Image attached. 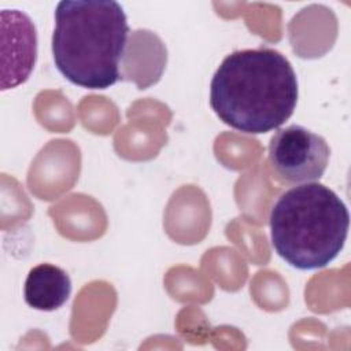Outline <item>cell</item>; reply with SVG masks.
<instances>
[{
  "mask_svg": "<svg viewBox=\"0 0 351 351\" xmlns=\"http://www.w3.org/2000/svg\"><path fill=\"white\" fill-rule=\"evenodd\" d=\"M326 140L300 125L280 129L269 144V162L282 182L306 184L319 180L328 166Z\"/></svg>",
  "mask_w": 351,
  "mask_h": 351,
  "instance_id": "cell-4",
  "label": "cell"
},
{
  "mask_svg": "<svg viewBox=\"0 0 351 351\" xmlns=\"http://www.w3.org/2000/svg\"><path fill=\"white\" fill-rule=\"evenodd\" d=\"M129 25L122 5L112 0H63L55 10L52 55L71 84L107 89L122 80Z\"/></svg>",
  "mask_w": 351,
  "mask_h": 351,
  "instance_id": "cell-2",
  "label": "cell"
},
{
  "mask_svg": "<svg viewBox=\"0 0 351 351\" xmlns=\"http://www.w3.org/2000/svg\"><path fill=\"white\" fill-rule=\"evenodd\" d=\"M298 103V80L289 60L270 48L228 55L210 85V104L228 126L261 134L280 128Z\"/></svg>",
  "mask_w": 351,
  "mask_h": 351,
  "instance_id": "cell-1",
  "label": "cell"
},
{
  "mask_svg": "<svg viewBox=\"0 0 351 351\" xmlns=\"http://www.w3.org/2000/svg\"><path fill=\"white\" fill-rule=\"evenodd\" d=\"M3 81L1 89L25 82L37 59V34L32 19L19 10L1 11Z\"/></svg>",
  "mask_w": 351,
  "mask_h": 351,
  "instance_id": "cell-5",
  "label": "cell"
},
{
  "mask_svg": "<svg viewBox=\"0 0 351 351\" xmlns=\"http://www.w3.org/2000/svg\"><path fill=\"white\" fill-rule=\"evenodd\" d=\"M271 245L292 267L319 269L343 250L350 226L344 202L319 182L285 191L269 217Z\"/></svg>",
  "mask_w": 351,
  "mask_h": 351,
  "instance_id": "cell-3",
  "label": "cell"
},
{
  "mask_svg": "<svg viewBox=\"0 0 351 351\" xmlns=\"http://www.w3.org/2000/svg\"><path fill=\"white\" fill-rule=\"evenodd\" d=\"M71 293V280L59 266L40 263L30 269L25 281V302L41 311L62 307Z\"/></svg>",
  "mask_w": 351,
  "mask_h": 351,
  "instance_id": "cell-6",
  "label": "cell"
}]
</instances>
